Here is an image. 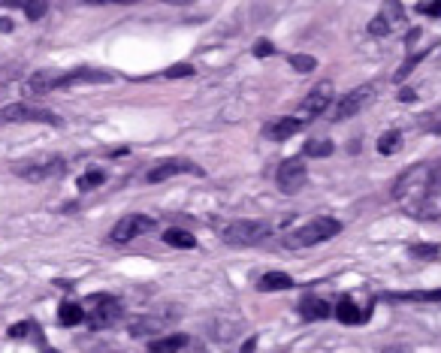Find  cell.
<instances>
[{"mask_svg": "<svg viewBox=\"0 0 441 353\" xmlns=\"http://www.w3.org/2000/svg\"><path fill=\"white\" fill-rule=\"evenodd\" d=\"M435 173L438 166L435 163H414L408 166L405 173H399V178L393 181V199L396 202H414V206H420L426 202L435 190Z\"/></svg>", "mask_w": 441, "mask_h": 353, "instance_id": "6da1fadb", "label": "cell"}, {"mask_svg": "<svg viewBox=\"0 0 441 353\" xmlns=\"http://www.w3.org/2000/svg\"><path fill=\"white\" fill-rule=\"evenodd\" d=\"M218 236H221V242L236 245V248H245V245L266 242V238L273 236V226H269L266 221H230V224L221 226Z\"/></svg>", "mask_w": 441, "mask_h": 353, "instance_id": "7a4b0ae2", "label": "cell"}, {"mask_svg": "<svg viewBox=\"0 0 441 353\" xmlns=\"http://www.w3.org/2000/svg\"><path fill=\"white\" fill-rule=\"evenodd\" d=\"M338 233H342V221H336V218H314L309 224H302L293 236H287V245L290 248H314L321 242H330V238H336Z\"/></svg>", "mask_w": 441, "mask_h": 353, "instance_id": "3957f363", "label": "cell"}, {"mask_svg": "<svg viewBox=\"0 0 441 353\" xmlns=\"http://www.w3.org/2000/svg\"><path fill=\"white\" fill-rule=\"evenodd\" d=\"M0 124H52L61 127V115L46 106H30V103H13L0 109Z\"/></svg>", "mask_w": 441, "mask_h": 353, "instance_id": "277c9868", "label": "cell"}, {"mask_svg": "<svg viewBox=\"0 0 441 353\" xmlns=\"http://www.w3.org/2000/svg\"><path fill=\"white\" fill-rule=\"evenodd\" d=\"M67 169V161L61 154H46V157H33V161L16 163L13 173L25 181H46V178H61Z\"/></svg>", "mask_w": 441, "mask_h": 353, "instance_id": "5b68a950", "label": "cell"}, {"mask_svg": "<svg viewBox=\"0 0 441 353\" xmlns=\"http://www.w3.org/2000/svg\"><path fill=\"white\" fill-rule=\"evenodd\" d=\"M85 317L88 323H91L94 329H106V326H115L121 317H124V308L121 302L115 299V296H88V308H85Z\"/></svg>", "mask_w": 441, "mask_h": 353, "instance_id": "8992f818", "label": "cell"}, {"mask_svg": "<svg viewBox=\"0 0 441 353\" xmlns=\"http://www.w3.org/2000/svg\"><path fill=\"white\" fill-rule=\"evenodd\" d=\"M305 181H309V169H305V157H287V161H281L278 173H275V185L281 193H299L305 187Z\"/></svg>", "mask_w": 441, "mask_h": 353, "instance_id": "52a82bcc", "label": "cell"}, {"mask_svg": "<svg viewBox=\"0 0 441 353\" xmlns=\"http://www.w3.org/2000/svg\"><path fill=\"white\" fill-rule=\"evenodd\" d=\"M375 94H378L375 85H360L354 91H348V94L338 100L336 109H333V121H348V118L360 115V112H363L372 100H375Z\"/></svg>", "mask_w": 441, "mask_h": 353, "instance_id": "ba28073f", "label": "cell"}, {"mask_svg": "<svg viewBox=\"0 0 441 353\" xmlns=\"http://www.w3.org/2000/svg\"><path fill=\"white\" fill-rule=\"evenodd\" d=\"M405 21V6L399 4V0H384L381 9H378V16L369 21V33L372 37H390V33L399 28Z\"/></svg>", "mask_w": 441, "mask_h": 353, "instance_id": "9c48e42d", "label": "cell"}, {"mask_svg": "<svg viewBox=\"0 0 441 353\" xmlns=\"http://www.w3.org/2000/svg\"><path fill=\"white\" fill-rule=\"evenodd\" d=\"M182 173L202 175V169H200L194 161H188V157H169V161L154 163V166L149 169V173H145V181H149V185H161V181L176 178V175H182Z\"/></svg>", "mask_w": 441, "mask_h": 353, "instance_id": "30bf717a", "label": "cell"}, {"mask_svg": "<svg viewBox=\"0 0 441 353\" xmlns=\"http://www.w3.org/2000/svg\"><path fill=\"white\" fill-rule=\"evenodd\" d=\"M151 230H154V218H149V214H124V218L112 226V242L127 245L133 238H139Z\"/></svg>", "mask_w": 441, "mask_h": 353, "instance_id": "8fae6325", "label": "cell"}, {"mask_svg": "<svg viewBox=\"0 0 441 353\" xmlns=\"http://www.w3.org/2000/svg\"><path fill=\"white\" fill-rule=\"evenodd\" d=\"M333 94H336V91H333V82H318V85L309 91V94H305V100L299 103V112H302L305 118L323 115V112L333 106Z\"/></svg>", "mask_w": 441, "mask_h": 353, "instance_id": "7c38bea8", "label": "cell"}, {"mask_svg": "<svg viewBox=\"0 0 441 353\" xmlns=\"http://www.w3.org/2000/svg\"><path fill=\"white\" fill-rule=\"evenodd\" d=\"M302 130V118H278V121H269L266 124V139H273V142H285L290 139V136H297Z\"/></svg>", "mask_w": 441, "mask_h": 353, "instance_id": "4fadbf2b", "label": "cell"}, {"mask_svg": "<svg viewBox=\"0 0 441 353\" xmlns=\"http://www.w3.org/2000/svg\"><path fill=\"white\" fill-rule=\"evenodd\" d=\"M299 317L302 320H323V317H330V302L321 299V296H305V299L299 302Z\"/></svg>", "mask_w": 441, "mask_h": 353, "instance_id": "5bb4252c", "label": "cell"}, {"mask_svg": "<svg viewBox=\"0 0 441 353\" xmlns=\"http://www.w3.org/2000/svg\"><path fill=\"white\" fill-rule=\"evenodd\" d=\"M290 287H293V278L285 275V272H266V275L257 281L260 293H278V290H290Z\"/></svg>", "mask_w": 441, "mask_h": 353, "instance_id": "9a60e30c", "label": "cell"}, {"mask_svg": "<svg viewBox=\"0 0 441 353\" xmlns=\"http://www.w3.org/2000/svg\"><path fill=\"white\" fill-rule=\"evenodd\" d=\"M336 317H338V323H345V326H360V323H363V317H366V311L360 308L354 299H342V302H338V308H336Z\"/></svg>", "mask_w": 441, "mask_h": 353, "instance_id": "2e32d148", "label": "cell"}, {"mask_svg": "<svg viewBox=\"0 0 441 353\" xmlns=\"http://www.w3.org/2000/svg\"><path fill=\"white\" fill-rule=\"evenodd\" d=\"M4 6H16V9H21L30 21H40L42 16H46V9H49V4L46 0H0Z\"/></svg>", "mask_w": 441, "mask_h": 353, "instance_id": "e0dca14e", "label": "cell"}, {"mask_svg": "<svg viewBox=\"0 0 441 353\" xmlns=\"http://www.w3.org/2000/svg\"><path fill=\"white\" fill-rule=\"evenodd\" d=\"M58 320L61 326H76V323H82L85 320V308L79 302H61V308H58Z\"/></svg>", "mask_w": 441, "mask_h": 353, "instance_id": "ac0fdd59", "label": "cell"}, {"mask_svg": "<svg viewBox=\"0 0 441 353\" xmlns=\"http://www.w3.org/2000/svg\"><path fill=\"white\" fill-rule=\"evenodd\" d=\"M384 299L393 302H441V290H417V293H387Z\"/></svg>", "mask_w": 441, "mask_h": 353, "instance_id": "d6986e66", "label": "cell"}, {"mask_svg": "<svg viewBox=\"0 0 441 353\" xmlns=\"http://www.w3.org/2000/svg\"><path fill=\"white\" fill-rule=\"evenodd\" d=\"M161 329H164V320H161V317H137V320H133L130 323V332L133 335H154V332H161Z\"/></svg>", "mask_w": 441, "mask_h": 353, "instance_id": "ffe728a7", "label": "cell"}, {"mask_svg": "<svg viewBox=\"0 0 441 353\" xmlns=\"http://www.w3.org/2000/svg\"><path fill=\"white\" fill-rule=\"evenodd\" d=\"M182 347H188V335H169V338H161V341H154V345L149 347L151 353H178Z\"/></svg>", "mask_w": 441, "mask_h": 353, "instance_id": "44dd1931", "label": "cell"}, {"mask_svg": "<svg viewBox=\"0 0 441 353\" xmlns=\"http://www.w3.org/2000/svg\"><path fill=\"white\" fill-rule=\"evenodd\" d=\"M164 242L173 245V248H185V250L197 248V238L190 236L188 230H166V233H164Z\"/></svg>", "mask_w": 441, "mask_h": 353, "instance_id": "7402d4cb", "label": "cell"}, {"mask_svg": "<svg viewBox=\"0 0 441 353\" xmlns=\"http://www.w3.org/2000/svg\"><path fill=\"white\" fill-rule=\"evenodd\" d=\"M402 148V130H387L378 139V154H396Z\"/></svg>", "mask_w": 441, "mask_h": 353, "instance_id": "603a6c76", "label": "cell"}, {"mask_svg": "<svg viewBox=\"0 0 441 353\" xmlns=\"http://www.w3.org/2000/svg\"><path fill=\"white\" fill-rule=\"evenodd\" d=\"M333 151H336V145L330 139H309L305 148H302L305 157H330Z\"/></svg>", "mask_w": 441, "mask_h": 353, "instance_id": "cb8c5ba5", "label": "cell"}, {"mask_svg": "<svg viewBox=\"0 0 441 353\" xmlns=\"http://www.w3.org/2000/svg\"><path fill=\"white\" fill-rule=\"evenodd\" d=\"M103 181H106V173H103V169H88V173H85L82 178L76 181V187L82 190V193H88V190L100 187V185H103Z\"/></svg>", "mask_w": 441, "mask_h": 353, "instance_id": "d4e9b609", "label": "cell"}, {"mask_svg": "<svg viewBox=\"0 0 441 353\" xmlns=\"http://www.w3.org/2000/svg\"><path fill=\"white\" fill-rule=\"evenodd\" d=\"M426 54H429V49H426V52H417V54H411V58H408V61H405V64L399 66V70H396V76H393V79H396V82H405V79H408V76L414 73V66H417V64H420V61L426 58Z\"/></svg>", "mask_w": 441, "mask_h": 353, "instance_id": "484cf974", "label": "cell"}, {"mask_svg": "<svg viewBox=\"0 0 441 353\" xmlns=\"http://www.w3.org/2000/svg\"><path fill=\"white\" fill-rule=\"evenodd\" d=\"M438 254H441L438 245H429V242L411 245V257H417V260H438Z\"/></svg>", "mask_w": 441, "mask_h": 353, "instance_id": "4316f807", "label": "cell"}, {"mask_svg": "<svg viewBox=\"0 0 441 353\" xmlns=\"http://www.w3.org/2000/svg\"><path fill=\"white\" fill-rule=\"evenodd\" d=\"M314 64H318V61H314L311 54H293V58H290V66H293L297 73H311Z\"/></svg>", "mask_w": 441, "mask_h": 353, "instance_id": "83f0119b", "label": "cell"}, {"mask_svg": "<svg viewBox=\"0 0 441 353\" xmlns=\"http://www.w3.org/2000/svg\"><path fill=\"white\" fill-rule=\"evenodd\" d=\"M33 320H21V323H16V326H9V338H28V335H33Z\"/></svg>", "mask_w": 441, "mask_h": 353, "instance_id": "f1b7e54d", "label": "cell"}, {"mask_svg": "<svg viewBox=\"0 0 441 353\" xmlns=\"http://www.w3.org/2000/svg\"><path fill=\"white\" fill-rule=\"evenodd\" d=\"M188 76H194V66L190 64H176L166 70V79H188Z\"/></svg>", "mask_w": 441, "mask_h": 353, "instance_id": "f546056e", "label": "cell"}, {"mask_svg": "<svg viewBox=\"0 0 441 353\" xmlns=\"http://www.w3.org/2000/svg\"><path fill=\"white\" fill-rule=\"evenodd\" d=\"M273 52H275V45L269 42V40H257L254 42V58H269Z\"/></svg>", "mask_w": 441, "mask_h": 353, "instance_id": "4dcf8cb0", "label": "cell"}, {"mask_svg": "<svg viewBox=\"0 0 441 353\" xmlns=\"http://www.w3.org/2000/svg\"><path fill=\"white\" fill-rule=\"evenodd\" d=\"M420 13L433 16V18H441V0H429V4H423V6H420Z\"/></svg>", "mask_w": 441, "mask_h": 353, "instance_id": "1f68e13d", "label": "cell"}, {"mask_svg": "<svg viewBox=\"0 0 441 353\" xmlns=\"http://www.w3.org/2000/svg\"><path fill=\"white\" fill-rule=\"evenodd\" d=\"M414 97H417V94H414L411 88H402V91H399V100H402V103H411Z\"/></svg>", "mask_w": 441, "mask_h": 353, "instance_id": "d6a6232c", "label": "cell"}, {"mask_svg": "<svg viewBox=\"0 0 441 353\" xmlns=\"http://www.w3.org/2000/svg\"><path fill=\"white\" fill-rule=\"evenodd\" d=\"M88 4H137V0H88Z\"/></svg>", "mask_w": 441, "mask_h": 353, "instance_id": "836d02e7", "label": "cell"}, {"mask_svg": "<svg viewBox=\"0 0 441 353\" xmlns=\"http://www.w3.org/2000/svg\"><path fill=\"white\" fill-rule=\"evenodd\" d=\"M254 347H257V338H248V341H245V347H242L239 353H254Z\"/></svg>", "mask_w": 441, "mask_h": 353, "instance_id": "e575fe53", "label": "cell"}, {"mask_svg": "<svg viewBox=\"0 0 441 353\" xmlns=\"http://www.w3.org/2000/svg\"><path fill=\"white\" fill-rule=\"evenodd\" d=\"M9 30H13V21H9V18H0V33H9Z\"/></svg>", "mask_w": 441, "mask_h": 353, "instance_id": "d590c367", "label": "cell"}, {"mask_svg": "<svg viewBox=\"0 0 441 353\" xmlns=\"http://www.w3.org/2000/svg\"><path fill=\"white\" fill-rule=\"evenodd\" d=\"M164 4H173V6H190V4H197V0H164Z\"/></svg>", "mask_w": 441, "mask_h": 353, "instance_id": "8d00e7d4", "label": "cell"}, {"mask_svg": "<svg viewBox=\"0 0 441 353\" xmlns=\"http://www.w3.org/2000/svg\"><path fill=\"white\" fill-rule=\"evenodd\" d=\"M433 133H441V121H435V127H433Z\"/></svg>", "mask_w": 441, "mask_h": 353, "instance_id": "74e56055", "label": "cell"}]
</instances>
